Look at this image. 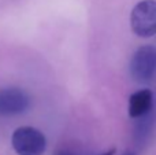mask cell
I'll use <instances>...</instances> for the list:
<instances>
[{
	"label": "cell",
	"instance_id": "3",
	"mask_svg": "<svg viewBox=\"0 0 156 155\" xmlns=\"http://www.w3.org/2000/svg\"><path fill=\"white\" fill-rule=\"evenodd\" d=\"M130 76L137 82H148L156 73V48L143 45L133 54L129 65Z\"/></svg>",
	"mask_w": 156,
	"mask_h": 155
},
{
	"label": "cell",
	"instance_id": "1",
	"mask_svg": "<svg viewBox=\"0 0 156 155\" xmlns=\"http://www.w3.org/2000/svg\"><path fill=\"white\" fill-rule=\"evenodd\" d=\"M11 144L18 155H43L47 148V139L33 126H19L14 131Z\"/></svg>",
	"mask_w": 156,
	"mask_h": 155
},
{
	"label": "cell",
	"instance_id": "6",
	"mask_svg": "<svg viewBox=\"0 0 156 155\" xmlns=\"http://www.w3.org/2000/svg\"><path fill=\"white\" fill-rule=\"evenodd\" d=\"M115 153H116V150H115V148H111V150L105 151V153H103V154H99V155H114Z\"/></svg>",
	"mask_w": 156,
	"mask_h": 155
},
{
	"label": "cell",
	"instance_id": "5",
	"mask_svg": "<svg viewBox=\"0 0 156 155\" xmlns=\"http://www.w3.org/2000/svg\"><path fill=\"white\" fill-rule=\"evenodd\" d=\"M154 104V95L149 89H141L132 93L129 98V115L132 118H141L149 114Z\"/></svg>",
	"mask_w": 156,
	"mask_h": 155
},
{
	"label": "cell",
	"instance_id": "8",
	"mask_svg": "<svg viewBox=\"0 0 156 155\" xmlns=\"http://www.w3.org/2000/svg\"><path fill=\"white\" fill-rule=\"evenodd\" d=\"M123 155H136L134 153H126V154H123Z\"/></svg>",
	"mask_w": 156,
	"mask_h": 155
},
{
	"label": "cell",
	"instance_id": "4",
	"mask_svg": "<svg viewBox=\"0 0 156 155\" xmlns=\"http://www.w3.org/2000/svg\"><path fill=\"white\" fill-rule=\"evenodd\" d=\"M30 106V98L25 91L19 88L0 89V114L18 115L25 113Z\"/></svg>",
	"mask_w": 156,
	"mask_h": 155
},
{
	"label": "cell",
	"instance_id": "7",
	"mask_svg": "<svg viewBox=\"0 0 156 155\" xmlns=\"http://www.w3.org/2000/svg\"><path fill=\"white\" fill-rule=\"evenodd\" d=\"M58 155H71V154H69V153H60V154H58Z\"/></svg>",
	"mask_w": 156,
	"mask_h": 155
},
{
	"label": "cell",
	"instance_id": "2",
	"mask_svg": "<svg viewBox=\"0 0 156 155\" xmlns=\"http://www.w3.org/2000/svg\"><path fill=\"white\" fill-rule=\"evenodd\" d=\"M130 26L138 37H152L156 34V2L143 0L133 7L130 14Z\"/></svg>",
	"mask_w": 156,
	"mask_h": 155
}]
</instances>
